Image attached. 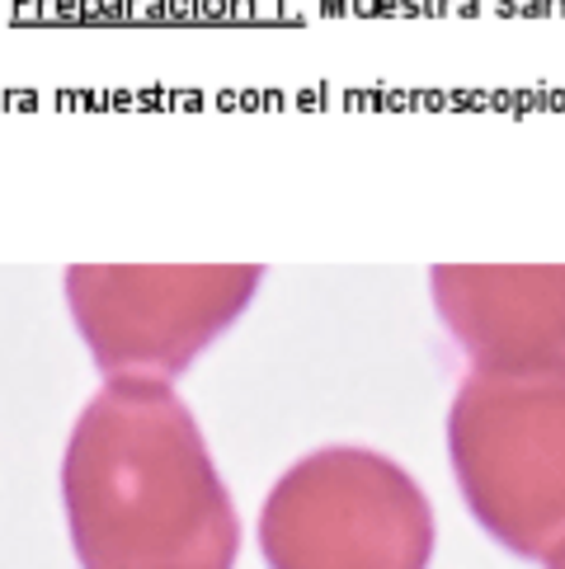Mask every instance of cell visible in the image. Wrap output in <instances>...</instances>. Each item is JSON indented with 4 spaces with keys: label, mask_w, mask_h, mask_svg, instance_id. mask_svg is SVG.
Segmentation results:
<instances>
[{
    "label": "cell",
    "mask_w": 565,
    "mask_h": 569,
    "mask_svg": "<svg viewBox=\"0 0 565 569\" xmlns=\"http://www.w3.org/2000/svg\"><path fill=\"white\" fill-rule=\"evenodd\" d=\"M429 297L476 368H565V263H438Z\"/></svg>",
    "instance_id": "5"
},
{
    "label": "cell",
    "mask_w": 565,
    "mask_h": 569,
    "mask_svg": "<svg viewBox=\"0 0 565 569\" xmlns=\"http://www.w3.org/2000/svg\"><path fill=\"white\" fill-rule=\"evenodd\" d=\"M80 569H231L240 518L170 381H105L62 457Z\"/></svg>",
    "instance_id": "1"
},
{
    "label": "cell",
    "mask_w": 565,
    "mask_h": 569,
    "mask_svg": "<svg viewBox=\"0 0 565 569\" xmlns=\"http://www.w3.org/2000/svg\"><path fill=\"white\" fill-rule=\"evenodd\" d=\"M472 518L523 560L565 541V368H472L448 410Z\"/></svg>",
    "instance_id": "2"
},
{
    "label": "cell",
    "mask_w": 565,
    "mask_h": 569,
    "mask_svg": "<svg viewBox=\"0 0 565 569\" xmlns=\"http://www.w3.org/2000/svg\"><path fill=\"white\" fill-rule=\"evenodd\" d=\"M434 537L419 480L354 442L293 461L259 508L269 569H429Z\"/></svg>",
    "instance_id": "3"
},
{
    "label": "cell",
    "mask_w": 565,
    "mask_h": 569,
    "mask_svg": "<svg viewBox=\"0 0 565 569\" xmlns=\"http://www.w3.org/2000/svg\"><path fill=\"white\" fill-rule=\"evenodd\" d=\"M259 263H71L67 307L105 381H175L250 307Z\"/></svg>",
    "instance_id": "4"
},
{
    "label": "cell",
    "mask_w": 565,
    "mask_h": 569,
    "mask_svg": "<svg viewBox=\"0 0 565 569\" xmlns=\"http://www.w3.org/2000/svg\"><path fill=\"white\" fill-rule=\"evenodd\" d=\"M547 569H565V541H561V546H556V551L547 556Z\"/></svg>",
    "instance_id": "6"
}]
</instances>
